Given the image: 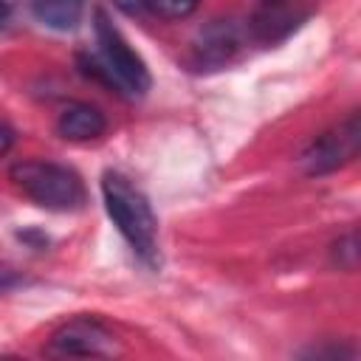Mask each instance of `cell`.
Instances as JSON below:
<instances>
[{"instance_id": "obj_1", "label": "cell", "mask_w": 361, "mask_h": 361, "mask_svg": "<svg viewBox=\"0 0 361 361\" xmlns=\"http://www.w3.org/2000/svg\"><path fill=\"white\" fill-rule=\"evenodd\" d=\"M93 31H96V45L99 54H79V68L85 76L102 82L107 90H116L121 96H144L152 85V76L144 65V59L130 48L124 34L113 25L104 8H96L93 14Z\"/></svg>"}, {"instance_id": "obj_2", "label": "cell", "mask_w": 361, "mask_h": 361, "mask_svg": "<svg viewBox=\"0 0 361 361\" xmlns=\"http://www.w3.org/2000/svg\"><path fill=\"white\" fill-rule=\"evenodd\" d=\"M102 200H104V212L113 220V226L118 228V234L127 240L130 251L147 262V265H158L161 254H158V220L152 214V206L147 200V195L121 172L107 169L102 175Z\"/></svg>"}, {"instance_id": "obj_3", "label": "cell", "mask_w": 361, "mask_h": 361, "mask_svg": "<svg viewBox=\"0 0 361 361\" xmlns=\"http://www.w3.org/2000/svg\"><path fill=\"white\" fill-rule=\"evenodd\" d=\"M8 178L34 206L48 212H76L87 203V192L79 172L65 164L17 161L8 169Z\"/></svg>"}, {"instance_id": "obj_4", "label": "cell", "mask_w": 361, "mask_h": 361, "mask_svg": "<svg viewBox=\"0 0 361 361\" xmlns=\"http://www.w3.org/2000/svg\"><path fill=\"white\" fill-rule=\"evenodd\" d=\"M355 152H358V116L350 113L333 130L313 138L299 155V164L307 175H327L344 166L347 161H353Z\"/></svg>"}, {"instance_id": "obj_5", "label": "cell", "mask_w": 361, "mask_h": 361, "mask_svg": "<svg viewBox=\"0 0 361 361\" xmlns=\"http://www.w3.org/2000/svg\"><path fill=\"white\" fill-rule=\"evenodd\" d=\"M48 355H79V358H99V355H113L118 353L113 330H107L99 319H71L65 322L48 341L45 347Z\"/></svg>"}, {"instance_id": "obj_6", "label": "cell", "mask_w": 361, "mask_h": 361, "mask_svg": "<svg viewBox=\"0 0 361 361\" xmlns=\"http://www.w3.org/2000/svg\"><path fill=\"white\" fill-rule=\"evenodd\" d=\"M243 45V31L234 20H214L212 25H206L192 48L195 54V65L200 71L209 68H220L226 65Z\"/></svg>"}, {"instance_id": "obj_7", "label": "cell", "mask_w": 361, "mask_h": 361, "mask_svg": "<svg viewBox=\"0 0 361 361\" xmlns=\"http://www.w3.org/2000/svg\"><path fill=\"white\" fill-rule=\"evenodd\" d=\"M107 130V118L99 107L87 104V102H71L62 107L59 118H56V133L65 138V141H73V144H85V141H93L99 135H104Z\"/></svg>"}, {"instance_id": "obj_8", "label": "cell", "mask_w": 361, "mask_h": 361, "mask_svg": "<svg viewBox=\"0 0 361 361\" xmlns=\"http://www.w3.org/2000/svg\"><path fill=\"white\" fill-rule=\"evenodd\" d=\"M28 8L42 25L54 31H71L82 20L85 0H28Z\"/></svg>"}, {"instance_id": "obj_9", "label": "cell", "mask_w": 361, "mask_h": 361, "mask_svg": "<svg viewBox=\"0 0 361 361\" xmlns=\"http://www.w3.org/2000/svg\"><path fill=\"white\" fill-rule=\"evenodd\" d=\"M197 6H200V0H147V11L158 14L164 20H183Z\"/></svg>"}, {"instance_id": "obj_10", "label": "cell", "mask_w": 361, "mask_h": 361, "mask_svg": "<svg viewBox=\"0 0 361 361\" xmlns=\"http://www.w3.org/2000/svg\"><path fill=\"white\" fill-rule=\"evenodd\" d=\"M333 257H336L338 268L355 271V265H358V237H355V231H347L344 237H338V243L333 245Z\"/></svg>"}, {"instance_id": "obj_11", "label": "cell", "mask_w": 361, "mask_h": 361, "mask_svg": "<svg viewBox=\"0 0 361 361\" xmlns=\"http://www.w3.org/2000/svg\"><path fill=\"white\" fill-rule=\"evenodd\" d=\"M116 8H121L127 17H141L147 14V0H113Z\"/></svg>"}, {"instance_id": "obj_12", "label": "cell", "mask_w": 361, "mask_h": 361, "mask_svg": "<svg viewBox=\"0 0 361 361\" xmlns=\"http://www.w3.org/2000/svg\"><path fill=\"white\" fill-rule=\"evenodd\" d=\"M11 147H14V130L0 121V155H6Z\"/></svg>"}, {"instance_id": "obj_13", "label": "cell", "mask_w": 361, "mask_h": 361, "mask_svg": "<svg viewBox=\"0 0 361 361\" xmlns=\"http://www.w3.org/2000/svg\"><path fill=\"white\" fill-rule=\"evenodd\" d=\"M8 17H11V3L8 0H0V28L8 23Z\"/></svg>"}, {"instance_id": "obj_14", "label": "cell", "mask_w": 361, "mask_h": 361, "mask_svg": "<svg viewBox=\"0 0 361 361\" xmlns=\"http://www.w3.org/2000/svg\"><path fill=\"white\" fill-rule=\"evenodd\" d=\"M265 3H279V0H265Z\"/></svg>"}]
</instances>
